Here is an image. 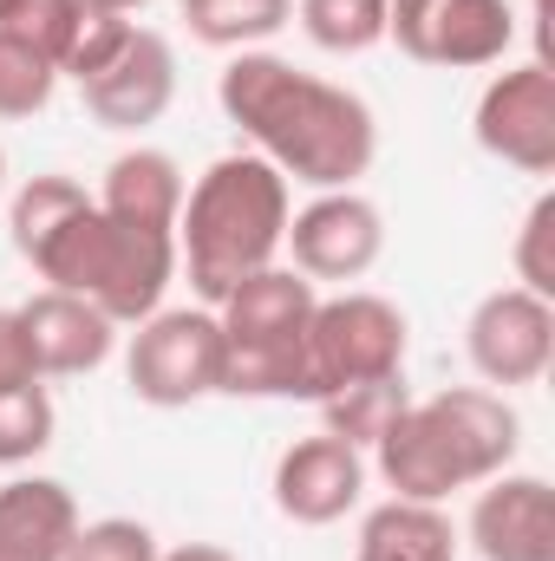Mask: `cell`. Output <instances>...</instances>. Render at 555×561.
<instances>
[{"label": "cell", "mask_w": 555, "mask_h": 561, "mask_svg": "<svg viewBox=\"0 0 555 561\" xmlns=\"http://www.w3.org/2000/svg\"><path fill=\"white\" fill-rule=\"evenodd\" d=\"M13 249L33 275L59 294L92 300L112 327H138L163 307V287L177 275V236L132 229L99 209L72 176H33L13 196Z\"/></svg>", "instance_id": "1"}, {"label": "cell", "mask_w": 555, "mask_h": 561, "mask_svg": "<svg viewBox=\"0 0 555 561\" xmlns=\"http://www.w3.org/2000/svg\"><path fill=\"white\" fill-rule=\"evenodd\" d=\"M216 99L223 118L256 144V157L307 190H353V176H366L380 157L373 105L333 79L301 72L281 53H236L216 79Z\"/></svg>", "instance_id": "2"}, {"label": "cell", "mask_w": 555, "mask_h": 561, "mask_svg": "<svg viewBox=\"0 0 555 561\" xmlns=\"http://www.w3.org/2000/svg\"><path fill=\"white\" fill-rule=\"evenodd\" d=\"M523 419L490 386H444L431 399H412L393 431L373 444V463L393 496L444 503L457 490H477L517 463Z\"/></svg>", "instance_id": "3"}, {"label": "cell", "mask_w": 555, "mask_h": 561, "mask_svg": "<svg viewBox=\"0 0 555 561\" xmlns=\"http://www.w3.org/2000/svg\"><path fill=\"white\" fill-rule=\"evenodd\" d=\"M287 216H294V196L269 157H256V150L216 157L183 190V209H177V262L190 268L196 300L223 307V294L236 280L275 268L281 242H287Z\"/></svg>", "instance_id": "4"}, {"label": "cell", "mask_w": 555, "mask_h": 561, "mask_svg": "<svg viewBox=\"0 0 555 561\" xmlns=\"http://www.w3.org/2000/svg\"><path fill=\"white\" fill-rule=\"evenodd\" d=\"M320 294L294 268H262L223 294V392L229 399H307V320Z\"/></svg>", "instance_id": "5"}, {"label": "cell", "mask_w": 555, "mask_h": 561, "mask_svg": "<svg viewBox=\"0 0 555 561\" xmlns=\"http://www.w3.org/2000/svg\"><path fill=\"white\" fill-rule=\"evenodd\" d=\"M373 379H406V313L386 294L347 287L307 320V405Z\"/></svg>", "instance_id": "6"}, {"label": "cell", "mask_w": 555, "mask_h": 561, "mask_svg": "<svg viewBox=\"0 0 555 561\" xmlns=\"http://www.w3.org/2000/svg\"><path fill=\"white\" fill-rule=\"evenodd\" d=\"M125 379L144 405L157 412H183L209 392H223V327L209 307H157L138 320L132 353H125Z\"/></svg>", "instance_id": "7"}, {"label": "cell", "mask_w": 555, "mask_h": 561, "mask_svg": "<svg viewBox=\"0 0 555 561\" xmlns=\"http://www.w3.org/2000/svg\"><path fill=\"white\" fill-rule=\"evenodd\" d=\"M386 39L438 72H477L497 66L517 46V7L510 0H393Z\"/></svg>", "instance_id": "8"}, {"label": "cell", "mask_w": 555, "mask_h": 561, "mask_svg": "<svg viewBox=\"0 0 555 561\" xmlns=\"http://www.w3.org/2000/svg\"><path fill=\"white\" fill-rule=\"evenodd\" d=\"M464 353L484 386H536L555 359V307L530 287H497L471 307Z\"/></svg>", "instance_id": "9"}, {"label": "cell", "mask_w": 555, "mask_h": 561, "mask_svg": "<svg viewBox=\"0 0 555 561\" xmlns=\"http://www.w3.org/2000/svg\"><path fill=\"white\" fill-rule=\"evenodd\" d=\"M477 144L523 170V176H550L555 170V72L550 59L510 66L484 85L477 99Z\"/></svg>", "instance_id": "10"}, {"label": "cell", "mask_w": 555, "mask_h": 561, "mask_svg": "<svg viewBox=\"0 0 555 561\" xmlns=\"http://www.w3.org/2000/svg\"><path fill=\"white\" fill-rule=\"evenodd\" d=\"M281 249L294 255V275L307 280H360L386 249V216L360 190H320L307 209L287 216Z\"/></svg>", "instance_id": "11"}, {"label": "cell", "mask_w": 555, "mask_h": 561, "mask_svg": "<svg viewBox=\"0 0 555 561\" xmlns=\"http://www.w3.org/2000/svg\"><path fill=\"white\" fill-rule=\"evenodd\" d=\"M79 99H86L92 125H105V131L157 125L170 112V99H177V53H170V39L157 26H132L125 46L79 85Z\"/></svg>", "instance_id": "12"}, {"label": "cell", "mask_w": 555, "mask_h": 561, "mask_svg": "<svg viewBox=\"0 0 555 561\" xmlns=\"http://www.w3.org/2000/svg\"><path fill=\"white\" fill-rule=\"evenodd\" d=\"M366 490V457L360 444L333 437V431H314L301 444H287L275 463V510L301 529H327L340 523Z\"/></svg>", "instance_id": "13"}, {"label": "cell", "mask_w": 555, "mask_h": 561, "mask_svg": "<svg viewBox=\"0 0 555 561\" xmlns=\"http://www.w3.org/2000/svg\"><path fill=\"white\" fill-rule=\"evenodd\" d=\"M471 542L484 561H555V490L530 470L477 483Z\"/></svg>", "instance_id": "14"}, {"label": "cell", "mask_w": 555, "mask_h": 561, "mask_svg": "<svg viewBox=\"0 0 555 561\" xmlns=\"http://www.w3.org/2000/svg\"><path fill=\"white\" fill-rule=\"evenodd\" d=\"M20 327H26V346H33V366L39 379H79V373H99L118 346V327L79 300V294H59V287H39L26 307H13Z\"/></svg>", "instance_id": "15"}, {"label": "cell", "mask_w": 555, "mask_h": 561, "mask_svg": "<svg viewBox=\"0 0 555 561\" xmlns=\"http://www.w3.org/2000/svg\"><path fill=\"white\" fill-rule=\"evenodd\" d=\"M79 536V503L53 477L0 483V561H66Z\"/></svg>", "instance_id": "16"}, {"label": "cell", "mask_w": 555, "mask_h": 561, "mask_svg": "<svg viewBox=\"0 0 555 561\" xmlns=\"http://www.w3.org/2000/svg\"><path fill=\"white\" fill-rule=\"evenodd\" d=\"M99 209H105L112 222L177 236V209H183V170H177V157L144 150V144L125 150V157H112L105 190H99Z\"/></svg>", "instance_id": "17"}, {"label": "cell", "mask_w": 555, "mask_h": 561, "mask_svg": "<svg viewBox=\"0 0 555 561\" xmlns=\"http://www.w3.org/2000/svg\"><path fill=\"white\" fill-rule=\"evenodd\" d=\"M353 561H457L451 516H444L438 503L393 496V503H380V510L360 523V549H353Z\"/></svg>", "instance_id": "18"}, {"label": "cell", "mask_w": 555, "mask_h": 561, "mask_svg": "<svg viewBox=\"0 0 555 561\" xmlns=\"http://www.w3.org/2000/svg\"><path fill=\"white\" fill-rule=\"evenodd\" d=\"M294 20V0H183V26L203 46L223 53H256Z\"/></svg>", "instance_id": "19"}, {"label": "cell", "mask_w": 555, "mask_h": 561, "mask_svg": "<svg viewBox=\"0 0 555 561\" xmlns=\"http://www.w3.org/2000/svg\"><path fill=\"white\" fill-rule=\"evenodd\" d=\"M294 20H301V33H307L320 53L353 59V53H373V46L386 39L393 0H301Z\"/></svg>", "instance_id": "20"}, {"label": "cell", "mask_w": 555, "mask_h": 561, "mask_svg": "<svg viewBox=\"0 0 555 561\" xmlns=\"http://www.w3.org/2000/svg\"><path fill=\"white\" fill-rule=\"evenodd\" d=\"M86 26V0H7L0 7V33L33 46L53 72H66V53Z\"/></svg>", "instance_id": "21"}, {"label": "cell", "mask_w": 555, "mask_h": 561, "mask_svg": "<svg viewBox=\"0 0 555 561\" xmlns=\"http://www.w3.org/2000/svg\"><path fill=\"white\" fill-rule=\"evenodd\" d=\"M412 405V392H406V379H373V386H353V392H333V399H320V419L333 437H347V444H380L393 419Z\"/></svg>", "instance_id": "22"}, {"label": "cell", "mask_w": 555, "mask_h": 561, "mask_svg": "<svg viewBox=\"0 0 555 561\" xmlns=\"http://www.w3.org/2000/svg\"><path fill=\"white\" fill-rule=\"evenodd\" d=\"M53 399H46V379L33 386H0V470H20L33 463L46 444H53Z\"/></svg>", "instance_id": "23"}, {"label": "cell", "mask_w": 555, "mask_h": 561, "mask_svg": "<svg viewBox=\"0 0 555 561\" xmlns=\"http://www.w3.org/2000/svg\"><path fill=\"white\" fill-rule=\"evenodd\" d=\"M53 85H59V72L33 46L0 33V118H39L53 105Z\"/></svg>", "instance_id": "24"}, {"label": "cell", "mask_w": 555, "mask_h": 561, "mask_svg": "<svg viewBox=\"0 0 555 561\" xmlns=\"http://www.w3.org/2000/svg\"><path fill=\"white\" fill-rule=\"evenodd\" d=\"M66 561H157V536L132 516H105V523H79Z\"/></svg>", "instance_id": "25"}, {"label": "cell", "mask_w": 555, "mask_h": 561, "mask_svg": "<svg viewBox=\"0 0 555 561\" xmlns=\"http://www.w3.org/2000/svg\"><path fill=\"white\" fill-rule=\"evenodd\" d=\"M550 236H555V196H536L530 203V216H523V229H517V287H530V294H555V262H550Z\"/></svg>", "instance_id": "26"}, {"label": "cell", "mask_w": 555, "mask_h": 561, "mask_svg": "<svg viewBox=\"0 0 555 561\" xmlns=\"http://www.w3.org/2000/svg\"><path fill=\"white\" fill-rule=\"evenodd\" d=\"M138 20L132 13H105V7H86V26H79V39H72V53H66V72L59 79H72V85H86L118 46H125V33H132Z\"/></svg>", "instance_id": "27"}, {"label": "cell", "mask_w": 555, "mask_h": 561, "mask_svg": "<svg viewBox=\"0 0 555 561\" xmlns=\"http://www.w3.org/2000/svg\"><path fill=\"white\" fill-rule=\"evenodd\" d=\"M39 366H33V346H26V327L13 307H0V386H33Z\"/></svg>", "instance_id": "28"}, {"label": "cell", "mask_w": 555, "mask_h": 561, "mask_svg": "<svg viewBox=\"0 0 555 561\" xmlns=\"http://www.w3.org/2000/svg\"><path fill=\"white\" fill-rule=\"evenodd\" d=\"M157 561H242V556H229L223 542H183V549H170V556H157Z\"/></svg>", "instance_id": "29"}, {"label": "cell", "mask_w": 555, "mask_h": 561, "mask_svg": "<svg viewBox=\"0 0 555 561\" xmlns=\"http://www.w3.org/2000/svg\"><path fill=\"white\" fill-rule=\"evenodd\" d=\"M86 7H105V13H138V7H150V0H86Z\"/></svg>", "instance_id": "30"}, {"label": "cell", "mask_w": 555, "mask_h": 561, "mask_svg": "<svg viewBox=\"0 0 555 561\" xmlns=\"http://www.w3.org/2000/svg\"><path fill=\"white\" fill-rule=\"evenodd\" d=\"M0 190H7V150H0Z\"/></svg>", "instance_id": "31"}, {"label": "cell", "mask_w": 555, "mask_h": 561, "mask_svg": "<svg viewBox=\"0 0 555 561\" xmlns=\"http://www.w3.org/2000/svg\"><path fill=\"white\" fill-rule=\"evenodd\" d=\"M543 13H550V0H536V20H543Z\"/></svg>", "instance_id": "32"}, {"label": "cell", "mask_w": 555, "mask_h": 561, "mask_svg": "<svg viewBox=\"0 0 555 561\" xmlns=\"http://www.w3.org/2000/svg\"><path fill=\"white\" fill-rule=\"evenodd\" d=\"M0 7H7V0H0Z\"/></svg>", "instance_id": "33"}]
</instances>
